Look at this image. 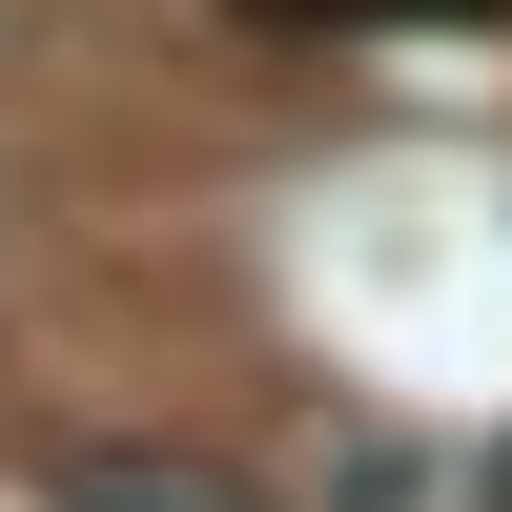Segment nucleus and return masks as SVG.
<instances>
[{
	"label": "nucleus",
	"mask_w": 512,
	"mask_h": 512,
	"mask_svg": "<svg viewBox=\"0 0 512 512\" xmlns=\"http://www.w3.org/2000/svg\"><path fill=\"white\" fill-rule=\"evenodd\" d=\"M246 21H512V0H246Z\"/></svg>",
	"instance_id": "obj_1"
}]
</instances>
